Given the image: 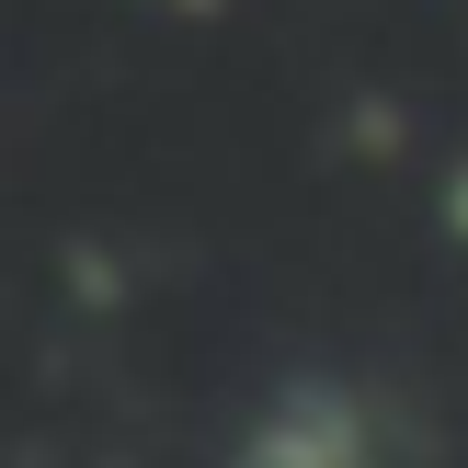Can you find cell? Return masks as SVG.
Wrapping results in <instances>:
<instances>
[{
	"label": "cell",
	"instance_id": "1",
	"mask_svg": "<svg viewBox=\"0 0 468 468\" xmlns=\"http://www.w3.org/2000/svg\"><path fill=\"white\" fill-rule=\"evenodd\" d=\"M229 468H378V411L355 378H286L240 423Z\"/></svg>",
	"mask_w": 468,
	"mask_h": 468
},
{
	"label": "cell",
	"instance_id": "2",
	"mask_svg": "<svg viewBox=\"0 0 468 468\" xmlns=\"http://www.w3.org/2000/svg\"><path fill=\"white\" fill-rule=\"evenodd\" d=\"M446 206H457V240H468V172H457V183H446Z\"/></svg>",
	"mask_w": 468,
	"mask_h": 468
},
{
	"label": "cell",
	"instance_id": "3",
	"mask_svg": "<svg viewBox=\"0 0 468 468\" xmlns=\"http://www.w3.org/2000/svg\"><path fill=\"white\" fill-rule=\"evenodd\" d=\"M183 12H206V0H183Z\"/></svg>",
	"mask_w": 468,
	"mask_h": 468
}]
</instances>
